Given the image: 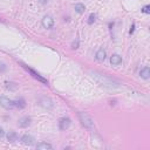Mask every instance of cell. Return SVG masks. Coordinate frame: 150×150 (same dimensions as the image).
<instances>
[{"label":"cell","mask_w":150,"mask_h":150,"mask_svg":"<svg viewBox=\"0 0 150 150\" xmlns=\"http://www.w3.org/2000/svg\"><path fill=\"white\" fill-rule=\"evenodd\" d=\"M79 120L86 129H88V130H94L95 129L94 120L88 112H79Z\"/></svg>","instance_id":"2"},{"label":"cell","mask_w":150,"mask_h":150,"mask_svg":"<svg viewBox=\"0 0 150 150\" xmlns=\"http://www.w3.org/2000/svg\"><path fill=\"white\" fill-rule=\"evenodd\" d=\"M39 103H40V105L43 107L45 109H52V108L54 107V103H53V101H52L49 97H41L40 101H39Z\"/></svg>","instance_id":"6"},{"label":"cell","mask_w":150,"mask_h":150,"mask_svg":"<svg viewBox=\"0 0 150 150\" xmlns=\"http://www.w3.org/2000/svg\"><path fill=\"white\" fill-rule=\"evenodd\" d=\"M18 138H19V136H18V134L15 132V131H9L8 134H7V139H8V142H15V141H18Z\"/></svg>","instance_id":"15"},{"label":"cell","mask_w":150,"mask_h":150,"mask_svg":"<svg viewBox=\"0 0 150 150\" xmlns=\"http://www.w3.org/2000/svg\"><path fill=\"white\" fill-rule=\"evenodd\" d=\"M14 104H15V108L16 109H23L26 107V101H25V98L19 97V98L14 100Z\"/></svg>","instance_id":"13"},{"label":"cell","mask_w":150,"mask_h":150,"mask_svg":"<svg viewBox=\"0 0 150 150\" xmlns=\"http://www.w3.org/2000/svg\"><path fill=\"white\" fill-rule=\"evenodd\" d=\"M95 20H96V14L90 13V15H89V20H88V23H89V25H93V23L95 22Z\"/></svg>","instance_id":"17"},{"label":"cell","mask_w":150,"mask_h":150,"mask_svg":"<svg viewBox=\"0 0 150 150\" xmlns=\"http://www.w3.org/2000/svg\"><path fill=\"white\" fill-rule=\"evenodd\" d=\"M0 105L7 110L9 109H14L15 108V104H14V101L13 100H9L8 97L6 96H1L0 97Z\"/></svg>","instance_id":"4"},{"label":"cell","mask_w":150,"mask_h":150,"mask_svg":"<svg viewBox=\"0 0 150 150\" xmlns=\"http://www.w3.org/2000/svg\"><path fill=\"white\" fill-rule=\"evenodd\" d=\"M122 62H123V60H122V57H121L118 54H112V55H111V57H110V63H111L112 66H120V64H122Z\"/></svg>","instance_id":"10"},{"label":"cell","mask_w":150,"mask_h":150,"mask_svg":"<svg viewBox=\"0 0 150 150\" xmlns=\"http://www.w3.org/2000/svg\"><path fill=\"white\" fill-rule=\"evenodd\" d=\"M6 69H7L6 64H5V63H0V73H4Z\"/></svg>","instance_id":"19"},{"label":"cell","mask_w":150,"mask_h":150,"mask_svg":"<svg viewBox=\"0 0 150 150\" xmlns=\"http://www.w3.org/2000/svg\"><path fill=\"white\" fill-rule=\"evenodd\" d=\"M5 136V131H4V129L0 127V138H2Z\"/></svg>","instance_id":"20"},{"label":"cell","mask_w":150,"mask_h":150,"mask_svg":"<svg viewBox=\"0 0 150 150\" xmlns=\"http://www.w3.org/2000/svg\"><path fill=\"white\" fill-rule=\"evenodd\" d=\"M139 76L142 79H144V80H149L150 79V68L148 66L144 67V68H142L141 71H139Z\"/></svg>","instance_id":"11"},{"label":"cell","mask_w":150,"mask_h":150,"mask_svg":"<svg viewBox=\"0 0 150 150\" xmlns=\"http://www.w3.org/2000/svg\"><path fill=\"white\" fill-rule=\"evenodd\" d=\"M105 50L103 49V48H100L97 52H96V54H95V59L97 60V61H104L105 60Z\"/></svg>","instance_id":"12"},{"label":"cell","mask_w":150,"mask_h":150,"mask_svg":"<svg viewBox=\"0 0 150 150\" xmlns=\"http://www.w3.org/2000/svg\"><path fill=\"white\" fill-rule=\"evenodd\" d=\"M36 149L38 150H52L53 146H52V144H49L47 142H41L36 145Z\"/></svg>","instance_id":"14"},{"label":"cell","mask_w":150,"mask_h":150,"mask_svg":"<svg viewBox=\"0 0 150 150\" xmlns=\"http://www.w3.org/2000/svg\"><path fill=\"white\" fill-rule=\"evenodd\" d=\"M91 76L96 80L97 83H100L102 87H105L108 89H117V88L121 87V84L117 81H115L114 79H111V77H109V76H107L104 74H100L97 71H93Z\"/></svg>","instance_id":"1"},{"label":"cell","mask_w":150,"mask_h":150,"mask_svg":"<svg viewBox=\"0 0 150 150\" xmlns=\"http://www.w3.org/2000/svg\"><path fill=\"white\" fill-rule=\"evenodd\" d=\"M134 28H135V23H132L131 25V27H130V30H129V33L131 34V33H134Z\"/></svg>","instance_id":"21"},{"label":"cell","mask_w":150,"mask_h":150,"mask_svg":"<svg viewBox=\"0 0 150 150\" xmlns=\"http://www.w3.org/2000/svg\"><path fill=\"white\" fill-rule=\"evenodd\" d=\"M21 143L22 144H25V145H33L34 143H35V138L32 136V135H23L22 137H21Z\"/></svg>","instance_id":"8"},{"label":"cell","mask_w":150,"mask_h":150,"mask_svg":"<svg viewBox=\"0 0 150 150\" xmlns=\"http://www.w3.org/2000/svg\"><path fill=\"white\" fill-rule=\"evenodd\" d=\"M40 2H41V4H46V2H47V0H40Z\"/></svg>","instance_id":"22"},{"label":"cell","mask_w":150,"mask_h":150,"mask_svg":"<svg viewBox=\"0 0 150 150\" xmlns=\"http://www.w3.org/2000/svg\"><path fill=\"white\" fill-rule=\"evenodd\" d=\"M42 26H43V28H47V29L53 28L54 27V19L50 15H45L42 19Z\"/></svg>","instance_id":"5"},{"label":"cell","mask_w":150,"mask_h":150,"mask_svg":"<svg viewBox=\"0 0 150 150\" xmlns=\"http://www.w3.org/2000/svg\"><path fill=\"white\" fill-rule=\"evenodd\" d=\"M30 122H32L30 117L23 116V117H21V118L18 121V124H19V127H21V128H27L28 125H30Z\"/></svg>","instance_id":"9"},{"label":"cell","mask_w":150,"mask_h":150,"mask_svg":"<svg viewBox=\"0 0 150 150\" xmlns=\"http://www.w3.org/2000/svg\"><path fill=\"white\" fill-rule=\"evenodd\" d=\"M74 8H75V11L77 12V13H80V14H82V13H84V11H86V6L83 5V4H75V6H74Z\"/></svg>","instance_id":"16"},{"label":"cell","mask_w":150,"mask_h":150,"mask_svg":"<svg viewBox=\"0 0 150 150\" xmlns=\"http://www.w3.org/2000/svg\"><path fill=\"white\" fill-rule=\"evenodd\" d=\"M142 12L145 13V14H149V13H150V6H149V5H145V6L142 8Z\"/></svg>","instance_id":"18"},{"label":"cell","mask_w":150,"mask_h":150,"mask_svg":"<svg viewBox=\"0 0 150 150\" xmlns=\"http://www.w3.org/2000/svg\"><path fill=\"white\" fill-rule=\"evenodd\" d=\"M70 118L68 117H62L59 120V128L60 130H67L69 127H70Z\"/></svg>","instance_id":"7"},{"label":"cell","mask_w":150,"mask_h":150,"mask_svg":"<svg viewBox=\"0 0 150 150\" xmlns=\"http://www.w3.org/2000/svg\"><path fill=\"white\" fill-rule=\"evenodd\" d=\"M22 67H23V68H25V69H26V70H27V71H28V73H29V74H30V75H32V76H33L34 79H36L38 81L42 82L43 84H48V81H47V80H46L45 77H42V76H41V75H40L39 73H36V71H35L34 69L29 68V67H28V66H26V64H22Z\"/></svg>","instance_id":"3"}]
</instances>
